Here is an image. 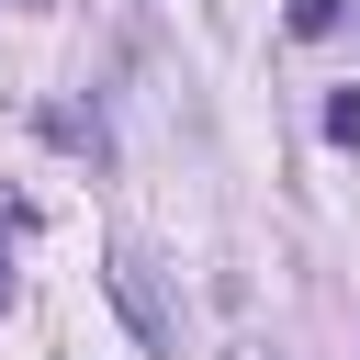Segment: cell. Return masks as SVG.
<instances>
[{
    "instance_id": "277c9868",
    "label": "cell",
    "mask_w": 360,
    "mask_h": 360,
    "mask_svg": "<svg viewBox=\"0 0 360 360\" xmlns=\"http://www.w3.org/2000/svg\"><path fill=\"white\" fill-rule=\"evenodd\" d=\"M0 304H11V259H0Z\"/></svg>"
},
{
    "instance_id": "3957f363",
    "label": "cell",
    "mask_w": 360,
    "mask_h": 360,
    "mask_svg": "<svg viewBox=\"0 0 360 360\" xmlns=\"http://www.w3.org/2000/svg\"><path fill=\"white\" fill-rule=\"evenodd\" d=\"M326 146H360V90H326Z\"/></svg>"
},
{
    "instance_id": "7a4b0ae2",
    "label": "cell",
    "mask_w": 360,
    "mask_h": 360,
    "mask_svg": "<svg viewBox=\"0 0 360 360\" xmlns=\"http://www.w3.org/2000/svg\"><path fill=\"white\" fill-rule=\"evenodd\" d=\"M338 22H349V0H281V34L292 45H326Z\"/></svg>"
},
{
    "instance_id": "6da1fadb",
    "label": "cell",
    "mask_w": 360,
    "mask_h": 360,
    "mask_svg": "<svg viewBox=\"0 0 360 360\" xmlns=\"http://www.w3.org/2000/svg\"><path fill=\"white\" fill-rule=\"evenodd\" d=\"M112 304H124V326H135L158 360H180V292H169V270H158L146 248H112Z\"/></svg>"
}]
</instances>
